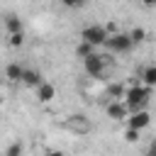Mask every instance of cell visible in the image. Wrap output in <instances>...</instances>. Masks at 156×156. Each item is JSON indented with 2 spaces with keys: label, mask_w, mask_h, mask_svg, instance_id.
Instances as JSON below:
<instances>
[{
  "label": "cell",
  "mask_w": 156,
  "mask_h": 156,
  "mask_svg": "<svg viewBox=\"0 0 156 156\" xmlns=\"http://www.w3.org/2000/svg\"><path fill=\"white\" fill-rule=\"evenodd\" d=\"M151 93L154 88H146L141 83H132L124 93V105L129 107V112H139V110H146L149 100H151Z\"/></svg>",
  "instance_id": "6da1fadb"
},
{
  "label": "cell",
  "mask_w": 156,
  "mask_h": 156,
  "mask_svg": "<svg viewBox=\"0 0 156 156\" xmlns=\"http://www.w3.org/2000/svg\"><path fill=\"white\" fill-rule=\"evenodd\" d=\"M107 39H110V32H107V27H105V24H88V27H83V29H80V41L90 44L93 49L105 46V44H107Z\"/></svg>",
  "instance_id": "7a4b0ae2"
},
{
  "label": "cell",
  "mask_w": 156,
  "mask_h": 156,
  "mask_svg": "<svg viewBox=\"0 0 156 156\" xmlns=\"http://www.w3.org/2000/svg\"><path fill=\"white\" fill-rule=\"evenodd\" d=\"M107 63H110V58L95 51L90 58H85V61H83V71H85L90 78H102V76H105V71H107Z\"/></svg>",
  "instance_id": "3957f363"
},
{
  "label": "cell",
  "mask_w": 156,
  "mask_h": 156,
  "mask_svg": "<svg viewBox=\"0 0 156 156\" xmlns=\"http://www.w3.org/2000/svg\"><path fill=\"white\" fill-rule=\"evenodd\" d=\"M105 46L110 49V54H127V51H132L134 44H132V39H129L127 32H112Z\"/></svg>",
  "instance_id": "277c9868"
},
{
  "label": "cell",
  "mask_w": 156,
  "mask_h": 156,
  "mask_svg": "<svg viewBox=\"0 0 156 156\" xmlns=\"http://www.w3.org/2000/svg\"><path fill=\"white\" fill-rule=\"evenodd\" d=\"M63 127L68 129V132H73V134H88L90 129H93V124H90V119L85 117V115H68L66 119H63Z\"/></svg>",
  "instance_id": "5b68a950"
},
{
  "label": "cell",
  "mask_w": 156,
  "mask_h": 156,
  "mask_svg": "<svg viewBox=\"0 0 156 156\" xmlns=\"http://www.w3.org/2000/svg\"><path fill=\"white\" fill-rule=\"evenodd\" d=\"M105 115H107L112 122H127L132 112H129V107L124 105V100H115V102H107Z\"/></svg>",
  "instance_id": "8992f818"
},
{
  "label": "cell",
  "mask_w": 156,
  "mask_h": 156,
  "mask_svg": "<svg viewBox=\"0 0 156 156\" xmlns=\"http://www.w3.org/2000/svg\"><path fill=\"white\" fill-rule=\"evenodd\" d=\"M149 124H151V115H149L146 110L132 112V115H129V119H127V127H129V129H136V132H144Z\"/></svg>",
  "instance_id": "52a82bcc"
},
{
  "label": "cell",
  "mask_w": 156,
  "mask_h": 156,
  "mask_svg": "<svg viewBox=\"0 0 156 156\" xmlns=\"http://www.w3.org/2000/svg\"><path fill=\"white\" fill-rule=\"evenodd\" d=\"M24 71H27V66H22L20 61H10V63L5 66V78H7L10 83H22Z\"/></svg>",
  "instance_id": "ba28073f"
},
{
  "label": "cell",
  "mask_w": 156,
  "mask_h": 156,
  "mask_svg": "<svg viewBox=\"0 0 156 156\" xmlns=\"http://www.w3.org/2000/svg\"><path fill=\"white\" fill-rule=\"evenodd\" d=\"M34 93H37V100H39V102H51V100L56 98V85L49 83V80H44Z\"/></svg>",
  "instance_id": "9c48e42d"
},
{
  "label": "cell",
  "mask_w": 156,
  "mask_h": 156,
  "mask_svg": "<svg viewBox=\"0 0 156 156\" xmlns=\"http://www.w3.org/2000/svg\"><path fill=\"white\" fill-rule=\"evenodd\" d=\"M139 83L146 88H156V63H149L139 71Z\"/></svg>",
  "instance_id": "30bf717a"
},
{
  "label": "cell",
  "mask_w": 156,
  "mask_h": 156,
  "mask_svg": "<svg viewBox=\"0 0 156 156\" xmlns=\"http://www.w3.org/2000/svg\"><path fill=\"white\" fill-rule=\"evenodd\" d=\"M22 83L27 85V88H39L41 83H44V76H41V71H37V68H27L24 71V76H22Z\"/></svg>",
  "instance_id": "8fae6325"
},
{
  "label": "cell",
  "mask_w": 156,
  "mask_h": 156,
  "mask_svg": "<svg viewBox=\"0 0 156 156\" xmlns=\"http://www.w3.org/2000/svg\"><path fill=\"white\" fill-rule=\"evenodd\" d=\"M5 29H7V37L20 34V32H24V22H22L17 15H7V17H5Z\"/></svg>",
  "instance_id": "7c38bea8"
},
{
  "label": "cell",
  "mask_w": 156,
  "mask_h": 156,
  "mask_svg": "<svg viewBox=\"0 0 156 156\" xmlns=\"http://www.w3.org/2000/svg\"><path fill=\"white\" fill-rule=\"evenodd\" d=\"M124 93H127V88H124L122 83H110V85L105 88V98H107L110 102H115V100H124Z\"/></svg>",
  "instance_id": "4fadbf2b"
},
{
  "label": "cell",
  "mask_w": 156,
  "mask_h": 156,
  "mask_svg": "<svg viewBox=\"0 0 156 156\" xmlns=\"http://www.w3.org/2000/svg\"><path fill=\"white\" fill-rule=\"evenodd\" d=\"M95 51H98V49H93V46H90V44H85V41H78V44H76V56H78L80 61L90 58Z\"/></svg>",
  "instance_id": "5bb4252c"
},
{
  "label": "cell",
  "mask_w": 156,
  "mask_h": 156,
  "mask_svg": "<svg viewBox=\"0 0 156 156\" xmlns=\"http://www.w3.org/2000/svg\"><path fill=\"white\" fill-rule=\"evenodd\" d=\"M127 34H129V39H132V44H134V46H136V44H141V41L146 39V29H144V27H134V29H132V32H127Z\"/></svg>",
  "instance_id": "9a60e30c"
},
{
  "label": "cell",
  "mask_w": 156,
  "mask_h": 156,
  "mask_svg": "<svg viewBox=\"0 0 156 156\" xmlns=\"http://www.w3.org/2000/svg\"><path fill=\"white\" fill-rule=\"evenodd\" d=\"M22 154H24L22 141H12V144H7V149H5V154H2V156H22Z\"/></svg>",
  "instance_id": "2e32d148"
},
{
  "label": "cell",
  "mask_w": 156,
  "mask_h": 156,
  "mask_svg": "<svg viewBox=\"0 0 156 156\" xmlns=\"http://www.w3.org/2000/svg\"><path fill=\"white\" fill-rule=\"evenodd\" d=\"M139 136H141V132H136V129H124V141H129V144H136L139 141Z\"/></svg>",
  "instance_id": "e0dca14e"
},
{
  "label": "cell",
  "mask_w": 156,
  "mask_h": 156,
  "mask_svg": "<svg viewBox=\"0 0 156 156\" xmlns=\"http://www.w3.org/2000/svg\"><path fill=\"white\" fill-rule=\"evenodd\" d=\"M7 41H10V46H22V44H24V32H20V34H12V37H7Z\"/></svg>",
  "instance_id": "ac0fdd59"
},
{
  "label": "cell",
  "mask_w": 156,
  "mask_h": 156,
  "mask_svg": "<svg viewBox=\"0 0 156 156\" xmlns=\"http://www.w3.org/2000/svg\"><path fill=\"white\" fill-rule=\"evenodd\" d=\"M144 156H156V139H151V141H149V146H146Z\"/></svg>",
  "instance_id": "d6986e66"
},
{
  "label": "cell",
  "mask_w": 156,
  "mask_h": 156,
  "mask_svg": "<svg viewBox=\"0 0 156 156\" xmlns=\"http://www.w3.org/2000/svg\"><path fill=\"white\" fill-rule=\"evenodd\" d=\"M44 156H63V151H46Z\"/></svg>",
  "instance_id": "ffe728a7"
}]
</instances>
